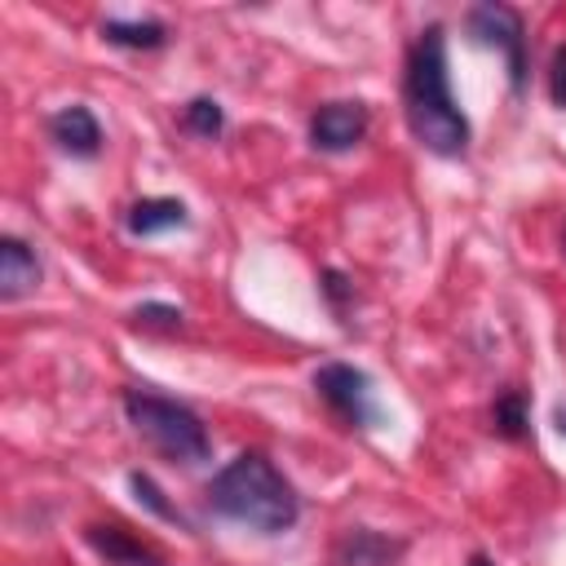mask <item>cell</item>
Listing matches in <instances>:
<instances>
[{
	"instance_id": "1",
	"label": "cell",
	"mask_w": 566,
	"mask_h": 566,
	"mask_svg": "<svg viewBox=\"0 0 566 566\" xmlns=\"http://www.w3.org/2000/svg\"><path fill=\"white\" fill-rule=\"evenodd\" d=\"M402 115L416 137L438 159H460L469 150V119L451 93V71H447V31L442 22H429L416 44L407 49L402 66Z\"/></svg>"
},
{
	"instance_id": "2",
	"label": "cell",
	"mask_w": 566,
	"mask_h": 566,
	"mask_svg": "<svg viewBox=\"0 0 566 566\" xmlns=\"http://www.w3.org/2000/svg\"><path fill=\"white\" fill-rule=\"evenodd\" d=\"M208 509L256 535H283L301 517V495L265 451H239L226 469L212 473Z\"/></svg>"
},
{
	"instance_id": "3",
	"label": "cell",
	"mask_w": 566,
	"mask_h": 566,
	"mask_svg": "<svg viewBox=\"0 0 566 566\" xmlns=\"http://www.w3.org/2000/svg\"><path fill=\"white\" fill-rule=\"evenodd\" d=\"M124 416L128 424L137 429V438H146L159 455L168 460H181V464H199L212 455V438H208V424L199 420L195 407L177 402V398H164L155 389H137L128 385L124 389Z\"/></svg>"
},
{
	"instance_id": "4",
	"label": "cell",
	"mask_w": 566,
	"mask_h": 566,
	"mask_svg": "<svg viewBox=\"0 0 566 566\" xmlns=\"http://www.w3.org/2000/svg\"><path fill=\"white\" fill-rule=\"evenodd\" d=\"M464 31L473 44H486V49H500L504 53V66H509V84L513 93L526 88V22L513 4H500V0H482L464 13Z\"/></svg>"
},
{
	"instance_id": "5",
	"label": "cell",
	"mask_w": 566,
	"mask_h": 566,
	"mask_svg": "<svg viewBox=\"0 0 566 566\" xmlns=\"http://www.w3.org/2000/svg\"><path fill=\"white\" fill-rule=\"evenodd\" d=\"M314 394L327 402V411L345 429H376L380 420L376 398H371V376L354 363H323L314 371Z\"/></svg>"
},
{
	"instance_id": "6",
	"label": "cell",
	"mask_w": 566,
	"mask_h": 566,
	"mask_svg": "<svg viewBox=\"0 0 566 566\" xmlns=\"http://www.w3.org/2000/svg\"><path fill=\"white\" fill-rule=\"evenodd\" d=\"M367 106L363 102H323L314 115H310V146L323 150V155H345L354 150L363 137H367Z\"/></svg>"
},
{
	"instance_id": "7",
	"label": "cell",
	"mask_w": 566,
	"mask_h": 566,
	"mask_svg": "<svg viewBox=\"0 0 566 566\" xmlns=\"http://www.w3.org/2000/svg\"><path fill=\"white\" fill-rule=\"evenodd\" d=\"M49 137H53V146H57L62 155H71V159H97V150H102V142H106L97 115H93L84 102H71V106L53 111V115H49Z\"/></svg>"
},
{
	"instance_id": "8",
	"label": "cell",
	"mask_w": 566,
	"mask_h": 566,
	"mask_svg": "<svg viewBox=\"0 0 566 566\" xmlns=\"http://www.w3.org/2000/svg\"><path fill=\"white\" fill-rule=\"evenodd\" d=\"M40 256H35V248L27 243V239H18V234H4L0 239V296L4 301H18V296H27V292H35L40 287Z\"/></svg>"
},
{
	"instance_id": "9",
	"label": "cell",
	"mask_w": 566,
	"mask_h": 566,
	"mask_svg": "<svg viewBox=\"0 0 566 566\" xmlns=\"http://www.w3.org/2000/svg\"><path fill=\"white\" fill-rule=\"evenodd\" d=\"M84 539L106 566H164V557L137 535H128L124 526H88Z\"/></svg>"
},
{
	"instance_id": "10",
	"label": "cell",
	"mask_w": 566,
	"mask_h": 566,
	"mask_svg": "<svg viewBox=\"0 0 566 566\" xmlns=\"http://www.w3.org/2000/svg\"><path fill=\"white\" fill-rule=\"evenodd\" d=\"M186 221H190L186 203H181V199H168V195L137 199V203L124 212V226H128V234H137V239H150V234H164V230H181Z\"/></svg>"
},
{
	"instance_id": "11",
	"label": "cell",
	"mask_w": 566,
	"mask_h": 566,
	"mask_svg": "<svg viewBox=\"0 0 566 566\" xmlns=\"http://www.w3.org/2000/svg\"><path fill=\"white\" fill-rule=\"evenodd\" d=\"M402 539H389V535H380V531H367V526H358V531H349L345 539H340V566H394L398 557H402Z\"/></svg>"
},
{
	"instance_id": "12",
	"label": "cell",
	"mask_w": 566,
	"mask_h": 566,
	"mask_svg": "<svg viewBox=\"0 0 566 566\" xmlns=\"http://www.w3.org/2000/svg\"><path fill=\"white\" fill-rule=\"evenodd\" d=\"M97 31H102L106 44H115V49H137V53H155V49L168 44V27H164L159 18H142V22H133V18H102Z\"/></svg>"
},
{
	"instance_id": "13",
	"label": "cell",
	"mask_w": 566,
	"mask_h": 566,
	"mask_svg": "<svg viewBox=\"0 0 566 566\" xmlns=\"http://www.w3.org/2000/svg\"><path fill=\"white\" fill-rule=\"evenodd\" d=\"M491 429L509 442H522L531 433V407H526V394L522 389H500L495 402H491Z\"/></svg>"
},
{
	"instance_id": "14",
	"label": "cell",
	"mask_w": 566,
	"mask_h": 566,
	"mask_svg": "<svg viewBox=\"0 0 566 566\" xmlns=\"http://www.w3.org/2000/svg\"><path fill=\"white\" fill-rule=\"evenodd\" d=\"M181 128L190 137H203V142H217L226 133V111L217 97H190L186 111H181Z\"/></svg>"
},
{
	"instance_id": "15",
	"label": "cell",
	"mask_w": 566,
	"mask_h": 566,
	"mask_svg": "<svg viewBox=\"0 0 566 566\" xmlns=\"http://www.w3.org/2000/svg\"><path fill=\"white\" fill-rule=\"evenodd\" d=\"M128 491L137 495V504L146 509V513H155V517H164V522H177V526H186V517H181V509L177 504H168V495H164V486L150 478V473H142V469H133L128 473Z\"/></svg>"
},
{
	"instance_id": "16",
	"label": "cell",
	"mask_w": 566,
	"mask_h": 566,
	"mask_svg": "<svg viewBox=\"0 0 566 566\" xmlns=\"http://www.w3.org/2000/svg\"><path fill=\"white\" fill-rule=\"evenodd\" d=\"M128 318L137 327H150V332H181V310L168 305V301H142Z\"/></svg>"
},
{
	"instance_id": "17",
	"label": "cell",
	"mask_w": 566,
	"mask_h": 566,
	"mask_svg": "<svg viewBox=\"0 0 566 566\" xmlns=\"http://www.w3.org/2000/svg\"><path fill=\"white\" fill-rule=\"evenodd\" d=\"M318 292H323V301L332 305V314H336L340 323H349L345 314H349V301H354V283H349L340 270H323V274H318Z\"/></svg>"
},
{
	"instance_id": "18",
	"label": "cell",
	"mask_w": 566,
	"mask_h": 566,
	"mask_svg": "<svg viewBox=\"0 0 566 566\" xmlns=\"http://www.w3.org/2000/svg\"><path fill=\"white\" fill-rule=\"evenodd\" d=\"M548 97H553V106L566 111V44L553 49V62H548Z\"/></svg>"
},
{
	"instance_id": "19",
	"label": "cell",
	"mask_w": 566,
	"mask_h": 566,
	"mask_svg": "<svg viewBox=\"0 0 566 566\" xmlns=\"http://www.w3.org/2000/svg\"><path fill=\"white\" fill-rule=\"evenodd\" d=\"M553 424H557V433L566 438V407H557V411H553Z\"/></svg>"
},
{
	"instance_id": "20",
	"label": "cell",
	"mask_w": 566,
	"mask_h": 566,
	"mask_svg": "<svg viewBox=\"0 0 566 566\" xmlns=\"http://www.w3.org/2000/svg\"><path fill=\"white\" fill-rule=\"evenodd\" d=\"M469 566H495V562H491L486 553H473V557H469Z\"/></svg>"
}]
</instances>
